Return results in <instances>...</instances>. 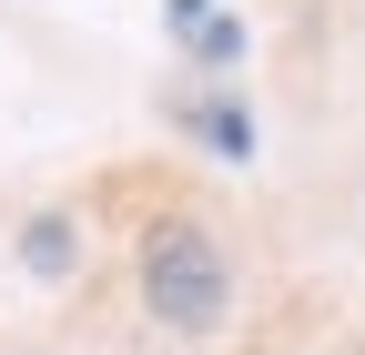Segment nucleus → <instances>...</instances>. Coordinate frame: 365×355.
Returning a JSON list of instances; mask_svg holds the SVG:
<instances>
[{
    "instance_id": "nucleus-3",
    "label": "nucleus",
    "mask_w": 365,
    "mask_h": 355,
    "mask_svg": "<svg viewBox=\"0 0 365 355\" xmlns=\"http://www.w3.org/2000/svg\"><path fill=\"white\" fill-rule=\"evenodd\" d=\"M193 132H203V143H213L223 163H244V153H254V122H244L234 102H203V112H193Z\"/></svg>"
},
{
    "instance_id": "nucleus-1",
    "label": "nucleus",
    "mask_w": 365,
    "mask_h": 355,
    "mask_svg": "<svg viewBox=\"0 0 365 355\" xmlns=\"http://www.w3.org/2000/svg\"><path fill=\"white\" fill-rule=\"evenodd\" d=\"M143 304H153V325L163 335H213L223 325V304H234V264H223V244L203 224H153L143 234Z\"/></svg>"
},
{
    "instance_id": "nucleus-2",
    "label": "nucleus",
    "mask_w": 365,
    "mask_h": 355,
    "mask_svg": "<svg viewBox=\"0 0 365 355\" xmlns=\"http://www.w3.org/2000/svg\"><path fill=\"white\" fill-rule=\"evenodd\" d=\"M21 264L41 284H61L71 274V213H31V224H21Z\"/></svg>"
}]
</instances>
